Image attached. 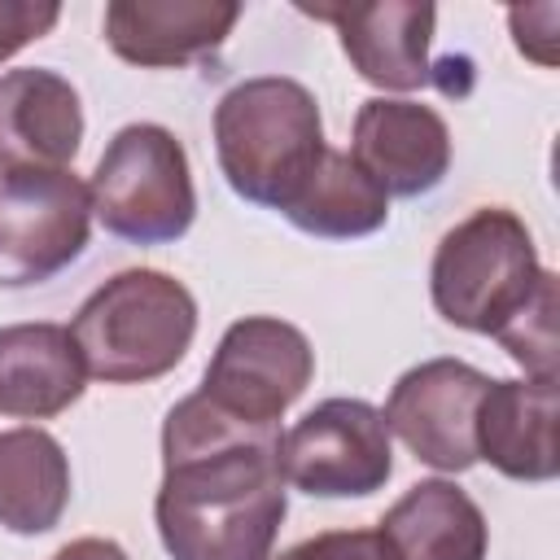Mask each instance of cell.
<instances>
[{"label": "cell", "instance_id": "10", "mask_svg": "<svg viewBox=\"0 0 560 560\" xmlns=\"http://www.w3.org/2000/svg\"><path fill=\"white\" fill-rule=\"evenodd\" d=\"M350 158L385 197H420L451 166V131L433 105L372 96L354 114Z\"/></svg>", "mask_w": 560, "mask_h": 560}, {"label": "cell", "instance_id": "2", "mask_svg": "<svg viewBox=\"0 0 560 560\" xmlns=\"http://www.w3.org/2000/svg\"><path fill=\"white\" fill-rule=\"evenodd\" d=\"M214 153L236 197L284 214L328 153L315 96L284 74L228 88L214 105Z\"/></svg>", "mask_w": 560, "mask_h": 560}, {"label": "cell", "instance_id": "15", "mask_svg": "<svg viewBox=\"0 0 560 560\" xmlns=\"http://www.w3.org/2000/svg\"><path fill=\"white\" fill-rule=\"evenodd\" d=\"M88 368L70 328L61 324H9L0 328V416L48 420L79 402Z\"/></svg>", "mask_w": 560, "mask_h": 560}, {"label": "cell", "instance_id": "23", "mask_svg": "<svg viewBox=\"0 0 560 560\" xmlns=\"http://www.w3.org/2000/svg\"><path fill=\"white\" fill-rule=\"evenodd\" d=\"M52 560H127V551L118 542H109V538H74Z\"/></svg>", "mask_w": 560, "mask_h": 560}, {"label": "cell", "instance_id": "7", "mask_svg": "<svg viewBox=\"0 0 560 560\" xmlns=\"http://www.w3.org/2000/svg\"><path fill=\"white\" fill-rule=\"evenodd\" d=\"M311 376L315 350L302 328L276 315H245L219 337L197 394L241 424H280Z\"/></svg>", "mask_w": 560, "mask_h": 560}, {"label": "cell", "instance_id": "13", "mask_svg": "<svg viewBox=\"0 0 560 560\" xmlns=\"http://www.w3.org/2000/svg\"><path fill=\"white\" fill-rule=\"evenodd\" d=\"M236 18L232 0H114L105 4V44L131 66H188L219 48Z\"/></svg>", "mask_w": 560, "mask_h": 560}, {"label": "cell", "instance_id": "8", "mask_svg": "<svg viewBox=\"0 0 560 560\" xmlns=\"http://www.w3.org/2000/svg\"><path fill=\"white\" fill-rule=\"evenodd\" d=\"M284 486L319 499H359L389 481L394 446L381 411L363 398H328L280 438Z\"/></svg>", "mask_w": 560, "mask_h": 560}, {"label": "cell", "instance_id": "4", "mask_svg": "<svg viewBox=\"0 0 560 560\" xmlns=\"http://www.w3.org/2000/svg\"><path fill=\"white\" fill-rule=\"evenodd\" d=\"M547 276L529 228L503 206H481L438 241L429 289L446 324L499 337L538 298Z\"/></svg>", "mask_w": 560, "mask_h": 560}, {"label": "cell", "instance_id": "1", "mask_svg": "<svg viewBox=\"0 0 560 560\" xmlns=\"http://www.w3.org/2000/svg\"><path fill=\"white\" fill-rule=\"evenodd\" d=\"M280 424H241L188 394L162 424L158 534L171 560H267L284 521Z\"/></svg>", "mask_w": 560, "mask_h": 560}, {"label": "cell", "instance_id": "16", "mask_svg": "<svg viewBox=\"0 0 560 560\" xmlns=\"http://www.w3.org/2000/svg\"><path fill=\"white\" fill-rule=\"evenodd\" d=\"M389 560H486V516L455 481L411 486L376 529Z\"/></svg>", "mask_w": 560, "mask_h": 560}, {"label": "cell", "instance_id": "3", "mask_svg": "<svg viewBox=\"0 0 560 560\" xmlns=\"http://www.w3.org/2000/svg\"><path fill=\"white\" fill-rule=\"evenodd\" d=\"M192 293L153 267L109 276L74 315L70 337L88 376L105 385H144L166 376L192 346Z\"/></svg>", "mask_w": 560, "mask_h": 560}, {"label": "cell", "instance_id": "22", "mask_svg": "<svg viewBox=\"0 0 560 560\" xmlns=\"http://www.w3.org/2000/svg\"><path fill=\"white\" fill-rule=\"evenodd\" d=\"M516 48L538 61V66H556V35H560V4H525V9H508Z\"/></svg>", "mask_w": 560, "mask_h": 560}, {"label": "cell", "instance_id": "5", "mask_svg": "<svg viewBox=\"0 0 560 560\" xmlns=\"http://www.w3.org/2000/svg\"><path fill=\"white\" fill-rule=\"evenodd\" d=\"M88 192H92V214L101 219V228L131 245L179 241L197 214L188 153L158 122L122 127L105 144L88 179Z\"/></svg>", "mask_w": 560, "mask_h": 560}, {"label": "cell", "instance_id": "20", "mask_svg": "<svg viewBox=\"0 0 560 560\" xmlns=\"http://www.w3.org/2000/svg\"><path fill=\"white\" fill-rule=\"evenodd\" d=\"M267 560H389V556H385L376 529H328V534L302 538L289 551L267 556Z\"/></svg>", "mask_w": 560, "mask_h": 560}, {"label": "cell", "instance_id": "17", "mask_svg": "<svg viewBox=\"0 0 560 560\" xmlns=\"http://www.w3.org/2000/svg\"><path fill=\"white\" fill-rule=\"evenodd\" d=\"M70 503V459L35 424L0 433V525L9 534H48Z\"/></svg>", "mask_w": 560, "mask_h": 560}, {"label": "cell", "instance_id": "19", "mask_svg": "<svg viewBox=\"0 0 560 560\" xmlns=\"http://www.w3.org/2000/svg\"><path fill=\"white\" fill-rule=\"evenodd\" d=\"M499 346L534 381H556V276H547L538 298L499 332Z\"/></svg>", "mask_w": 560, "mask_h": 560}, {"label": "cell", "instance_id": "18", "mask_svg": "<svg viewBox=\"0 0 560 560\" xmlns=\"http://www.w3.org/2000/svg\"><path fill=\"white\" fill-rule=\"evenodd\" d=\"M284 219L324 241H354V236H372L376 228H385L389 197L363 175V166L350 153L328 149L319 171L302 188V197L284 210Z\"/></svg>", "mask_w": 560, "mask_h": 560}, {"label": "cell", "instance_id": "21", "mask_svg": "<svg viewBox=\"0 0 560 560\" xmlns=\"http://www.w3.org/2000/svg\"><path fill=\"white\" fill-rule=\"evenodd\" d=\"M61 9L48 0H0V61H9L18 48H26L31 39L48 35L57 26Z\"/></svg>", "mask_w": 560, "mask_h": 560}, {"label": "cell", "instance_id": "6", "mask_svg": "<svg viewBox=\"0 0 560 560\" xmlns=\"http://www.w3.org/2000/svg\"><path fill=\"white\" fill-rule=\"evenodd\" d=\"M92 232V192L74 171H0V289L66 271Z\"/></svg>", "mask_w": 560, "mask_h": 560}, {"label": "cell", "instance_id": "9", "mask_svg": "<svg viewBox=\"0 0 560 560\" xmlns=\"http://www.w3.org/2000/svg\"><path fill=\"white\" fill-rule=\"evenodd\" d=\"M490 376L459 359H429L407 368L385 398V429L429 468L464 472L477 464V407Z\"/></svg>", "mask_w": 560, "mask_h": 560}, {"label": "cell", "instance_id": "14", "mask_svg": "<svg viewBox=\"0 0 560 560\" xmlns=\"http://www.w3.org/2000/svg\"><path fill=\"white\" fill-rule=\"evenodd\" d=\"M556 407V381H490L472 424L477 459L512 481H551L560 472Z\"/></svg>", "mask_w": 560, "mask_h": 560}, {"label": "cell", "instance_id": "12", "mask_svg": "<svg viewBox=\"0 0 560 560\" xmlns=\"http://www.w3.org/2000/svg\"><path fill=\"white\" fill-rule=\"evenodd\" d=\"M83 140V105L57 70L0 74V171H66Z\"/></svg>", "mask_w": 560, "mask_h": 560}, {"label": "cell", "instance_id": "11", "mask_svg": "<svg viewBox=\"0 0 560 560\" xmlns=\"http://www.w3.org/2000/svg\"><path fill=\"white\" fill-rule=\"evenodd\" d=\"M302 13L332 22L341 52L359 70V79L385 92H411L429 83V39L438 9L416 0H381V4H298Z\"/></svg>", "mask_w": 560, "mask_h": 560}]
</instances>
